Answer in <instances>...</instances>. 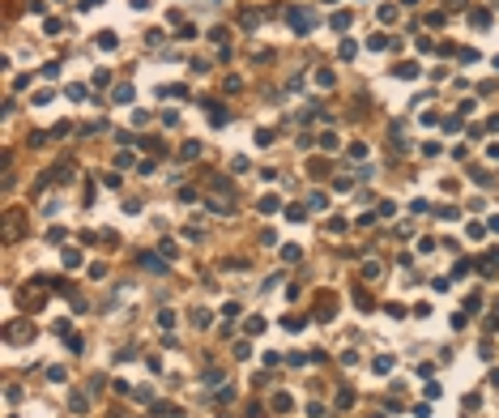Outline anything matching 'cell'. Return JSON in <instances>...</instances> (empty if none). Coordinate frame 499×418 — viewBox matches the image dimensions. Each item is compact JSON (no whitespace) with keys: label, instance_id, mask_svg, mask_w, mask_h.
<instances>
[{"label":"cell","instance_id":"11","mask_svg":"<svg viewBox=\"0 0 499 418\" xmlns=\"http://www.w3.org/2000/svg\"><path fill=\"white\" fill-rule=\"evenodd\" d=\"M290 405H294V401L286 397V392H278V397H273V410H278V414H286V410H290Z\"/></svg>","mask_w":499,"mask_h":418},{"label":"cell","instance_id":"2","mask_svg":"<svg viewBox=\"0 0 499 418\" xmlns=\"http://www.w3.org/2000/svg\"><path fill=\"white\" fill-rule=\"evenodd\" d=\"M209 209H213V213H222V218H227V213H235V201L218 192V196H209Z\"/></svg>","mask_w":499,"mask_h":418},{"label":"cell","instance_id":"21","mask_svg":"<svg viewBox=\"0 0 499 418\" xmlns=\"http://www.w3.org/2000/svg\"><path fill=\"white\" fill-rule=\"evenodd\" d=\"M94 5H103V0H81V9H94Z\"/></svg>","mask_w":499,"mask_h":418},{"label":"cell","instance_id":"6","mask_svg":"<svg viewBox=\"0 0 499 418\" xmlns=\"http://www.w3.org/2000/svg\"><path fill=\"white\" fill-rule=\"evenodd\" d=\"M495 265H499V248H495V252H486V256L478 260V269H482V273H495Z\"/></svg>","mask_w":499,"mask_h":418},{"label":"cell","instance_id":"8","mask_svg":"<svg viewBox=\"0 0 499 418\" xmlns=\"http://www.w3.org/2000/svg\"><path fill=\"white\" fill-rule=\"evenodd\" d=\"M68 405H73V414H86V410H90L86 392H73V397H68Z\"/></svg>","mask_w":499,"mask_h":418},{"label":"cell","instance_id":"4","mask_svg":"<svg viewBox=\"0 0 499 418\" xmlns=\"http://www.w3.org/2000/svg\"><path fill=\"white\" fill-rule=\"evenodd\" d=\"M256 209H260V213H278V209H282V201L269 192V196H260V205H256Z\"/></svg>","mask_w":499,"mask_h":418},{"label":"cell","instance_id":"18","mask_svg":"<svg viewBox=\"0 0 499 418\" xmlns=\"http://www.w3.org/2000/svg\"><path fill=\"white\" fill-rule=\"evenodd\" d=\"M367 47H376V52H384V47H388V39H384V34H371V39H367Z\"/></svg>","mask_w":499,"mask_h":418},{"label":"cell","instance_id":"1","mask_svg":"<svg viewBox=\"0 0 499 418\" xmlns=\"http://www.w3.org/2000/svg\"><path fill=\"white\" fill-rule=\"evenodd\" d=\"M286 17H290V26H294V30H303V34L316 26V13H312V9H303V13H299V9H290Z\"/></svg>","mask_w":499,"mask_h":418},{"label":"cell","instance_id":"16","mask_svg":"<svg viewBox=\"0 0 499 418\" xmlns=\"http://www.w3.org/2000/svg\"><path fill=\"white\" fill-rule=\"evenodd\" d=\"M376 213H380V218H393L397 205H393V201H380V209H376Z\"/></svg>","mask_w":499,"mask_h":418},{"label":"cell","instance_id":"7","mask_svg":"<svg viewBox=\"0 0 499 418\" xmlns=\"http://www.w3.org/2000/svg\"><path fill=\"white\" fill-rule=\"evenodd\" d=\"M209 188H213V192H222V196H227V192H231V179H227V175H209Z\"/></svg>","mask_w":499,"mask_h":418},{"label":"cell","instance_id":"14","mask_svg":"<svg viewBox=\"0 0 499 418\" xmlns=\"http://www.w3.org/2000/svg\"><path fill=\"white\" fill-rule=\"evenodd\" d=\"M256 145H273V128H256Z\"/></svg>","mask_w":499,"mask_h":418},{"label":"cell","instance_id":"5","mask_svg":"<svg viewBox=\"0 0 499 418\" xmlns=\"http://www.w3.org/2000/svg\"><path fill=\"white\" fill-rule=\"evenodd\" d=\"M17 337H34V325H9V341Z\"/></svg>","mask_w":499,"mask_h":418},{"label":"cell","instance_id":"17","mask_svg":"<svg viewBox=\"0 0 499 418\" xmlns=\"http://www.w3.org/2000/svg\"><path fill=\"white\" fill-rule=\"evenodd\" d=\"M350 26V13H333V30H346Z\"/></svg>","mask_w":499,"mask_h":418},{"label":"cell","instance_id":"9","mask_svg":"<svg viewBox=\"0 0 499 418\" xmlns=\"http://www.w3.org/2000/svg\"><path fill=\"white\" fill-rule=\"evenodd\" d=\"M192 325H196V329H209V325H213V316L205 312V307H196V312H192Z\"/></svg>","mask_w":499,"mask_h":418},{"label":"cell","instance_id":"13","mask_svg":"<svg viewBox=\"0 0 499 418\" xmlns=\"http://www.w3.org/2000/svg\"><path fill=\"white\" fill-rule=\"evenodd\" d=\"M333 81H337V77H333V73H329V68H320V73H316V86H320V90H329V86H333Z\"/></svg>","mask_w":499,"mask_h":418},{"label":"cell","instance_id":"20","mask_svg":"<svg viewBox=\"0 0 499 418\" xmlns=\"http://www.w3.org/2000/svg\"><path fill=\"white\" fill-rule=\"evenodd\" d=\"M320 150H337V133H325V137H320Z\"/></svg>","mask_w":499,"mask_h":418},{"label":"cell","instance_id":"3","mask_svg":"<svg viewBox=\"0 0 499 418\" xmlns=\"http://www.w3.org/2000/svg\"><path fill=\"white\" fill-rule=\"evenodd\" d=\"M393 73H397L401 81H414V77H418V64H414V60H406V64H397V68H393Z\"/></svg>","mask_w":499,"mask_h":418},{"label":"cell","instance_id":"15","mask_svg":"<svg viewBox=\"0 0 499 418\" xmlns=\"http://www.w3.org/2000/svg\"><path fill=\"white\" fill-rule=\"evenodd\" d=\"M337 405H341V410H350V405H354V392L341 388V392H337Z\"/></svg>","mask_w":499,"mask_h":418},{"label":"cell","instance_id":"19","mask_svg":"<svg viewBox=\"0 0 499 418\" xmlns=\"http://www.w3.org/2000/svg\"><path fill=\"white\" fill-rule=\"evenodd\" d=\"M133 99V86H115V103H128Z\"/></svg>","mask_w":499,"mask_h":418},{"label":"cell","instance_id":"12","mask_svg":"<svg viewBox=\"0 0 499 418\" xmlns=\"http://www.w3.org/2000/svg\"><path fill=\"white\" fill-rule=\"evenodd\" d=\"M115 43H120V39H115L111 30H103V34H98V47H107V52H115Z\"/></svg>","mask_w":499,"mask_h":418},{"label":"cell","instance_id":"10","mask_svg":"<svg viewBox=\"0 0 499 418\" xmlns=\"http://www.w3.org/2000/svg\"><path fill=\"white\" fill-rule=\"evenodd\" d=\"M209 119H213V124H227V119H231V115H227V111H222V103H209Z\"/></svg>","mask_w":499,"mask_h":418}]
</instances>
